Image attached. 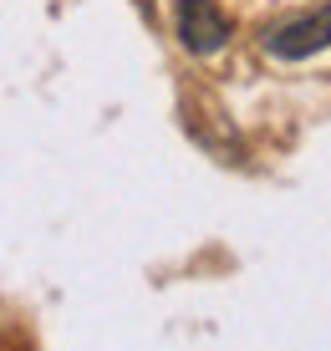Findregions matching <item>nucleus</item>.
Listing matches in <instances>:
<instances>
[{"label": "nucleus", "instance_id": "nucleus-2", "mask_svg": "<svg viewBox=\"0 0 331 351\" xmlns=\"http://www.w3.org/2000/svg\"><path fill=\"white\" fill-rule=\"evenodd\" d=\"M265 46H271L275 56L321 51V46H331V10H316V16H301V21H290V26L271 31V36H265Z\"/></svg>", "mask_w": 331, "mask_h": 351}, {"label": "nucleus", "instance_id": "nucleus-1", "mask_svg": "<svg viewBox=\"0 0 331 351\" xmlns=\"http://www.w3.org/2000/svg\"><path fill=\"white\" fill-rule=\"evenodd\" d=\"M179 41L189 46V51L209 56L219 46L229 41V16L214 5V0H183L179 5Z\"/></svg>", "mask_w": 331, "mask_h": 351}]
</instances>
